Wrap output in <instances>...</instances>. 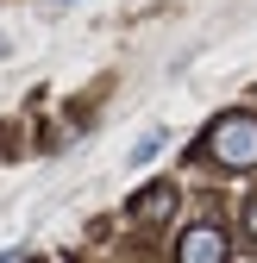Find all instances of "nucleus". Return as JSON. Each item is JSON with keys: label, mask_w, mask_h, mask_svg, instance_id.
<instances>
[{"label": "nucleus", "mask_w": 257, "mask_h": 263, "mask_svg": "<svg viewBox=\"0 0 257 263\" xmlns=\"http://www.w3.org/2000/svg\"><path fill=\"white\" fill-rule=\"evenodd\" d=\"M170 207H176V188H170V182H157V188H144V201H132V219L157 226V219H170Z\"/></svg>", "instance_id": "obj_3"}, {"label": "nucleus", "mask_w": 257, "mask_h": 263, "mask_svg": "<svg viewBox=\"0 0 257 263\" xmlns=\"http://www.w3.org/2000/svg\"><path fill=\"white\" fill-rule=\"evenodd\" d=\"M245 232H251V238H257V201H251V207H245Z\"/></svg>", "instance_id": "obj_5"}, {"label": "nucleus", "mask_w": 257, "mask_h": 263, "mask_svg": "<svg viewBox=\"0 0 257 263\" xmlns=\"http://www.w3.org/2000/svg\"><path fill=\"white\" fill-rule=\"evenodd\" d=\"M157 151H163V132H144V138L132 144V170H138V163H151Z\"/></svg>", "instance_id": "obj_4"}, {"label": "nucleus", "mask_w": 257, "mask_h": 263, "mask_svg": "<svg viewBox=\"0 0 257 263\" xmlns=\"http://www.w3.org/2000/svg\"><path fill=\"white\" fill-rule=\"evenodd\" d=\"M176 257L182 263H226V238H219L213 226H195V232L176 245Z\"/></svg>", "instance_id": "obj_2"}, {"label": "nucleus", "mask_w": 257, "mask_h": 263, "mask_svg": "<svg viewBox=\"0 0 257 263\" xmlns=\"http://www.w3.org/2000/svg\"><path fill=\"white\" fill-rule=\"evenodd\" d=\"M7 50H13V44H7V38H0V57H7Z\"/></svg>", "instance_id": "obj_6"}, {"label": "nucleus", "mask_w": 257, "mask_h": 263, "mask_svg": "<svg viewBox=\"0 0 257 263\" xmlns=\"http://www.w3.org/2000/svg\"><path fill=\"white\" fill-rule=\"evenodd\" d=\"M207 151L226 163V170H251V163H257V119H251V113H226V119H213Z\"/></svg>", "instance_id": "obj_1"}]
</instances>
